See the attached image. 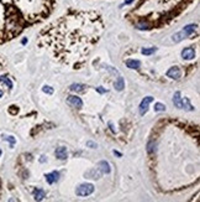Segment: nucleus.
<instances>
[{
	"mask_svg": "<svg viewBox=\"0 0 200 202\" xmlns=\"http://www.w3.org/2000/svg\"><path fill=\"white\" fill-rule=\"evenodd\" d=\"M104 31V22L96 11H69L40 34V43L71 65L82 61Z\"/></svg>",
	"mask_w": 200,
	"mask_h": 202,
	"instance_id": "f257e3e1",
	"label": "nucleus"
},
{
	"mask_svg": "<svg viewBox=\"0 0 200 202\" xmlns=\"http://www.w3.org/2000/svg\"><path fill=\"white\" fill-rule=\"evenodd\" d=\"M56 0H0V45L51 15Z\"/></svg>",
	"mask_w": 200,
	"mask_h": 202,
	"instance_id": "f03ea898",
	"label": "nucleus"
},
{
	"mask_svg": "<svg viewBox=\"0 0 200 202\" xmlns=\"http://www.w3.org/2000/svg\"><path fill=\"white\" fill-rule=\"evenodd\" d=\"M180 95H182V93H180L179 91H177V92L174 93V97H173V103H174V106H175L177 108H179V109H187V111H189V112H193V111H194V107L190 104L189 99H188V98H182Z\"/></svg>",
	"mask_w": 200,
	"mask_h": 202,
	"instance_id": "7ed1b4c3",
	"label": "nucleus"
},
{
	"mask_svg": "<svg viewBox=\"0 0 200 202\" xmlns=\"http://www.w3.org/2000/svg\"><path fill=\"white\" fill-rule=\"evenodd\" d=\"M198 30V25H194V24H190V25H187L182 31H179V32H177L174 36H173V41H175V42H179V41H182L183 38H187V37H189V36H191L195 31Z\"/></svg>",
	"mask_w": 200,
	"mask_h": 202,
	"instance_id": "20e7f679",
	"label": "nucleus"
},
{
	"mask_svg": "<svg viewBox=\"0 0 200 202\" xmlns=\"http://www.w3.org/2000/svg\"><path fill=\"white\" fill-rule=\"evenodd\" d=\"M93 192H94V185L93 184H83V185L78 186L77 190H75L77 196H83V197L84 196H89Z\"/></svg>",
	"mask_w": 200,
	"mask_h": 202,
	"instance_id": "39448f33",
	"label": "nucleus"
},
{
	"mask_svg": "<svg viewBox=\"0 0 200 202\" xmlns=\"http://www.w3.org/2000/svg\"><path fill=\"white\" fill-rule=\"evenodd\" d=\"M67 103H68L71 107L78 108V109H80V108L83 107V100H82L79 97H77V95H69V97L67 98Z\"/></svg>",
	"mask_w": 200,
	"mask_h": 202,
	"instance_id": "423d86ee",
	"label": "nucleus"
},
{
	"mask_svg": "<svg viewBox=\"0 0 200 202\" xmlns=\"http://www.w3.org/2000/svg\"><path fill=\"white\" fill-rule=\"evenodd\" d=\"M151 102H153V97H151V95H148V97H146L142 102H141V104H140V114L141 115H144L146 113H147V111H148V106H149V103Z\"/></svg>",
	"mask_w": 200,
	"mask_h": 202,
	"instance_id": "0eeeda50",
	"label": "nucleus"
},
{
	"mask_svg": "<svg viewBox=\"0 0 200 202\" xmlns=\"http://www.w3.org/2000/svg\"><path fill=\"white\" fill-rule=\"evenodd\" d=\"M166 76H167V77H169V78H172V79H179V78H180V76H182L180 68H179V67H177V66H174V67H172V68H169V70L167 71Z\"/></svg>",
	"mask_w": 200,
	"mask_h": 202,
	"instance_id": "6e6552de",
	"label": "nucleus"
},
{
	"mask_svg": "<svg viewBox=\"0 0 200 202\" xmlns=\"http://www.w3.org/2000/svg\"><path fill=\"white\" fill-rule=\"evenodd\" d=\"M102 171H100L99 168H95V169H90L89 171L85 172V177L87 179H100L102 177Z\"/></svg>",
	"mask_w": 200,
	"mask_h": 202,
	"instance_id": "1a4fd4ad",
	"label": "nucleus"
},
{
	"mask_svg": "<svg viewBox=\"0 0 200 202\" xmlns=\"http://www.w3.org/2000/svg\"><path fill=\"white\" fill-rule=\"evenodd\" d=\"M46 181L49 184V185H52V184H55V182H57L58 181V179H60V172L58 171H52V172H49V174H46Z\"/></svg>",
	"mask_w": 200,
	"mask_h": 202,
	"instance_id": "9d476101",
	"label": "nucleus"
},
{
	"mask_svg": "<svg viewBox=\"0 0 200 202\" xmlns=\"http://www.w3.org/2000/svg\"><path fill=\"white\" fill-rule=\"evenodd\" d=\"M182 57L185 60H193L195 57V51L193 47H187L182 51Z\"/></svg>",
	"mask_w": 200,
	"mask_h": 202,
	"instance_id": "9b49d317",
	"label": "nucleus"
},
{
	"mask_svg": "<svg viewBox=\"0 0 200 202\" xmlns=\"http://www.w3.org/2000/svg\"><path fill=\"white\" fill-rule=\"evenodd\" d=\"M56 156H57V159H60V160H66L67 156H68V154H67V147H66V146H60V147H57V150H56Z\"/></svg>",
	"mask_w": 200,
	"mask_h": 202,
	"instance_id": "f8f14e48",
	"label": "nucleus"
},
{
	"mask_svg": "<svg viewBox=\"0 0 200 202\" xmlns=\"http://www.w3.org/2000/svg\"><path fill=\"white\" fill-rule=\"evenodd\" d=\"M98 168L100 169V171H102V172H105V174H110V171H111V168H110L109 163L105 161V160L99 161V163H98Z\"/></svg>",
	"mask_w": 200,
	"mask_h": 202,
	"instance_id": "ddd939ff",
	"label": "nucleus"
},
{
	"mask_svg": "<svg viewBox=\"0 0 200 202\" xmlns=\"http://www.w3.org/2000/svg\"><path fill=\"white\" fill-rule=\"evenodd\" d=\"M125 63H126L127 68H131V70H137L141 67V62L137 60H127Z\"/></svg>",
	"mask_w": 200,
	"mask_h": 202,
	"instance_id": "4468645a",
	"label": "nucleus"
},
{
	"mask_svg": "<svg viewBox=\"0 0 200 202\" xmlns=\"http://www.w3.org/2000/svg\"><path fill=\"white\" fill-rule=\"evenodd\" d=\"M33 196H35L36 201H42L46 197V192L42 188H35L33 190Z\"/></svg>",
	"mask_w": 200,
	"mask_h": 202,
	"instance_id": "2eb2a0df",
	"label": "nucleus"
},
{
	"mask_svg": "<svg viewBox=\"0 0 200 202\" xmlns=\"http://www.w3.org/2000/svg\"><path fill=\"white\" fill-rule=\"evenodd\" d=\"M114 87H115V89L116 91H122L124 88H125V81H124V78L120 76V77H117V79L115 81V83H114Z\"/></svg>",
	"mask_w": 200,
	"mask_h": 202,
	"instance_id": "dca6fc26",
	"label": "nucleus"
},
{
	"mask_svg": "<svg viewBox=\"0 0 200 202\" xmlns=\"http://www.w3.org/2000/svg\"><path fill=\"white\" fill-rule=\"evenodd\" d=\"M0 83H3V84H5L9 89H13V87H14V84H13V82H11V79L6 76V75H4V76H2L0 77Z\"/></svg>",
	"mask_w": 200,
	"mask_h": 202,
	"instance_id": "f3484780",
	"label": "nucleus"
},
{
	"mask_svg": "<svg viewBox=\"0 0 200 202\" xmlns=\"http://www.w3.org/2000/svg\"><path fill=\"white\" fill-rule=\"evenodd\" d=\"M85 88H87V87H85L84 84H82V83H73V84L69 87L71 91H73V92H79V93H80V92H84Z\"/></svg>",
	"mask_w": 200,
	"mask_h": 202,
	"instance_id": "a211bd4d",
	"label": "nucleus"
},
{
	"mask_svg": "<svg viewBox=\"0 0 200 202\" xmlns=\"http://www.w3.org/2000/svg\"><path fill=\"white\" fill-rule=\"evenodd\" d=\"M157 51V48L156 47H149V48H142V54L143 55H146V56H149V55H152V54H155Z\"/></svg>",
	"mask_w": 200,
	"mask_h": 202,
	"instance_id": "6ab92c4d",
	"label": "nucleus"
},
{
	"mask_svg": "<svg viewBox=\"0 0 200 202\" xmlns=\"http://www.w3.org/2000/svg\"><path fill=\"white\" fill-rule=\"evenodd\" d=\"M153 109H155V112H164L166 111V106L162 104V103H156Z\"/></svg>",
	"mask_w": 200,
	"mask_h": 202,
	"instance_id": "aec40b11",
	"label": "nucleus"
},
{
	"mask_svg": "<svg viewBox=\"0 0 200 202\" xmlns=\"http://www.w3.org/2000/svg\"><path fill=\"white\" fill-rule=\"evenodd\" d=\"M3 139L10 143V147H14V145H15V143H16V139H15L14 136H4Z\"/></svg>",
	"mask_w": 200,
	"mask_h": 202,
	"instance_id": "412c9836",
	"label": "nucleus"
},
{
	"mask_svg": "<svg viewBox=\"0 0 200 202\" xmlns=\"http://www.w3.org/2000/svg\"><path fill=\"white\" fill-rule=\"evenodd\" d=\"M42 91H43L44 93H47V94H52V93H53V88L49 87V86H44V87L42 88Z\"/></svg>",
	"mask_w": 200,
	"mask_h": 202,
	"instance_id": "4be33fe9",
	"label": "nucleus"
},
{
	"mask_svg": "<svg viewBox=\"0 0 200 202\" xmlns=\"http://www.w3.org/2000/svg\"><path fill=\"white\" fill-rule=\"evenodd\" d=\"M87 146H89V147H91V149H94V147H96L98 145H96L95 143H93V141H88V143H87Z\"/></svg>",
	"mask_w": 200,
	"mask_h": 202,
	"instance_id": "5701e85b",
	"label": "nucleus"
},
{
	"mask_svg": "<svg viewBox=\"0 0 200 202\" xmlns=\"http://www.w3.org/2000/svg\"><path fill=\"white\" fill-rule=\"evenodd\" d=\"M96 91H98L99 93H105V92H108V91H106V89H104L103 87H98V88H96Z\"/></svg>",
	"mask_w": 200,
	"mask_h": 202,
	"instance_id": "b1692460",
	"label": "nucleus"
},
{
	"mask_svg": "<svg viewBox=\"0 0 200 202\" xmlns=\"http://www.w3.org/2000/svg\"><path fill=\"white\" fill-rule=\"evenodd\" d=\"M133 2H135V0H125V2H124V4H122V5H129V4L133 3Z\"/></svg>",
	"mask_w": 200,
	"mask_h": 202,
	"instance_id": "393cba45",
	"label": "nucleus"
},
{
	"mask_svg": "<svg viewBox=\"0 0 200 202\" xmlns=\"http://www.w3.org/2000/svg\"><path fill=\"white\" fill-rule=\"evenodd\" d=\"M47 159H46V156H41V159H40V163H44Z\"/></svg>",
	"mask_w": 200,
	"mask_h": 202,
	"instance_id": "a878e982",
	"label": "nucleus"
},
{
	"mask_svg": "<svg viewBox=\"0 0 200 202\" xmlns=\"http://www.w3.org/2000/svg\"><path fill=\"white\" fill-rule=\"evenodd\" d=\"M114 154H115V155H117V156H121V154L119 153V151H115V150H114Z\"/></svg>",
	"mask_w": 200,
	"mask_h": 202,
	"instance_id": "bb28decb",
	"label": "nucleus"
},
{
	"mask_svg": "<svg viewBox=\"0 0 200 202\" xmlns=\"http://www.w3.org/2000/svg\"><path fill=\"white\" fill-rule=\"evenodd\" d=\"M3 95H4V92H3V91H2V89H0V98H2V97H3Z\"/></svg>",
	"mask_w": 200,
	"mask_h": 202,
	"instance_id": "cd10ccee",
	"label": "nucleus"
},
{
	"mask_svg": "<svg viewBox=\"0 0 200 202\" xmlns=\"http://www.w3.org/2000/svg\"><path fill=\"white\" fill-rule=\"evenodd\" d=\"M22 43L25 45V43H27V38H25V40H22Z\"/></svg>",
	"mask_w": 200,
	"mask_h": 202,
	"instance_id": "c85d7f7f",
	"label": "nucleus"
},
{
	"mask_svg": "<svg viewBox=\"0 0 200 202\" xmlns=\"http://www.w3.org/2000/svg\"><path fill=\"white\" fill-rule=\"evenodd\" d=\"M0 156H2V150H0Z\"/></svg>",
	"mask_w": 200,
	"mask_h": 202,
	"instance_id": "c756f323",
	"label": "nucleus"
}]
</instances>
